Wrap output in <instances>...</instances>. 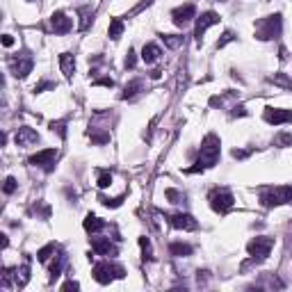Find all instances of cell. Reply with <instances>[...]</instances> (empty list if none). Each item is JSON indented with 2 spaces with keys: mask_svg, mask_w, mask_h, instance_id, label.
<instances>
[{
  "mask_svg": "<svg viewBox=\"0 0 292 292\" xmlns=\"http://www.w3.org/2000/svg\"><path fill=\"white\" fill-rule=\"evenodd\" d=\"M219 155H222V142L215 133L206 135L201 142V149H199V158L194 162L192 169H187V174H197V172H206V169H212L219 162Z\"/></svg>",
  "mask_w": 292,
  "mask_h": 292,
  "instance_id": "6da1fadb",
  "label": "cell"
},
{
  "mask_svg": "<svg viewBox=\"0 0 292 292\" xmlns=\"http://www.w3.org/2000/svg\"><path fill=\"white\" fill-rule=\"evenodd\" d=\"M260 203L265 208H276L292 203V185H270L260 189Z\"/></svg>",
  "mask_w": 292,
  "mask_h": 292,
  "instance_id": "7a4b0ae2",
  "label": "cell"
},
{
  "mask_svg": "<svg viewBox=\"0 0 292 292\" xmlns=\"http://www.w3.org/2000/svg\"><path fill=\"white\" fill-rule=\"evenodd\" d=\"M281 32H283L281 14H270L256 23V39H260V41H272V39L281 37Z\"/></svg>",
  "mask_w": 292,
  "mask_h": 292,
  "instance_id": "3957f363",
  "label": "cell"
},
{
  "mask_svg": "<svg viewBox=\"0 0 292 292\" xmlns=\"http://www.w3.org/2000/svg\"><path fill=\"white\" fill-rule=\"evenodd\" d=\"M91 274H94L96 283L108 285V283H112V281H116V279H124V276H126V270L119 265V262L101 260V262H96V265H94Z\"/></svg>",
  "mask_w": 292,
  "mask_h": 292,
  "instance_id": "277c9868",
  "label": "cell"
},
{
  "mask_svg": "<svg viewBox=\"0 0 292 292\" xmlns=\"http://www.w3.org/2000/svg\"><path fill=\"white\" fill-rule=\"evenodd\" d=\"M208 201H210V208L219 215H224V212H228L233 208V203H235V197H233V192L228 187H215L210 189V194H208Z\"/></svg>",
  "mask_w": 292,
  "mask_h": 292,
  "instance_id": "5b68a950",
  "label": "cell"
},
{
  "mask_svg": "<svg viewBox=\"0 0 292 292\" xmlns=\"http://www.w3.org/2000/svg\"><path fill=\"white\" fill-rule=\"evenodd\" d=\"M274 249V237H267V235H260V237H254V240L247 245V251H249V256L254 258V260L262 262L267 256H270V251Z\"/></svg>",
  "mask_w": 292,
  "mask_h": 292,
  "instance_id": "8992f818",
  "label": "cell"
},
{
  "mask_svg": "<svg viewBox=\"0 0 292 292\" xmlns=\"http://www.w3.org/2000/svg\"><path fill=\"white\" fill-rule=\"evenodd\" d=\"M219 23V14L215 12H203L201 16L197 18V26H194V39H197V43L201 46V39L203 35H206V30L208 28H212V26H217Z\"/></svg>",
  "mask_w": 292,
  "mask_h": 292,
  "instance_id": "52a82bcc",
  "label": "cell"
},
{
  "mask_svg": "<svg viewBox=\"0 0 292 292\" xmlns=\"http://www.w3.org/2000/svg\"><path fill=\"white\" fill-rule=\"evenodd\" d=\"M55 160H57V151L55 149H43V151H39V153L32 155L30 164H32V167H41L43 172H53Z\"/></svg>",
  "mask_w": 292,
  "mask_h": 292,
  "instance_id": "ba28073f",
  "label": "cell"
},
{
  "mask_svg": "<svg viewBox=\"0 0 292 292\" xmlns=\"http://www.w3.org/2000/svg\"><path fill=\"white\" fill-rule=\"evenodd\" d=\"M262 119L272 126H283V124H292V110H283V108H265L262 112Z\"/></svg>",
  "mask_w": 292,
  "mask_h": 292,
  "instance_id": "9c48e42d",
  "label": "cell"
},
{
  "mask_svg": "<svg viewBox=\"0 0 292 292\" xmlns=\"http://www.w3.org/2000/svg\"><path fill=\"white\" fill-rule=\"evenodd\" d=\"M172 18H174V26H178V28H185L192 18H197V7H194L192 3H187V5H181V7H176L172 12Z\"/></svg>",
  "mask_w": 292,
  "mask_h": 292,
  "instance_id": "30bf717a",
  "label": "cell"
},
{
  "mask_svg": "<svg viewBox=\"0 0 292 292\" xmlns=\"http://www.w3.org/2000/svg\"><path fill=\"white\" fill-rule=\"evenodd\" d=\"M32 66H35V62H32L30 55H18L9 60V69H12V73L16 78H26L32 71Z\"/></svg>",
  "mask_w": 292,
  "mask_h": 292,
  "instance_id": "8fae6325",
  "label": "cell"
},
{
  "mask_svg": "<svg viewBox=\"0 0 292 292\" xmlns=\"http://www.w3.org/2000/svg\"><path fill=\"white\" fill-rule=\"evenodd\" d=\"M14 142H16V146H21V149H28V146H35L39 142V135L30 126H21L16 130V135H14Z\"/></svg>",
  "mask_w": 292,
  "mask_h": 292,
  "instance_id": "7c38bea8",
  "label": "cell"
},
{
  "mask_svg": "<svg viewBox=\"0 0 292 292\" xmlns=\"http://www.w3.org/2000/svg\"><path fill=\"white\" fill-rule=\"evenodd\" d=\"M169 222H172V226L178 228V231H197L199 228V222L192 215H187V212H176V215L169 217Z\"/></svg>",
  "mask_w": 292,
  "mask_h": 292,
  "instance_id": "4fadbf2b",
  "label": "cell"
},
{
  "mask_svg": "<svg viewBox=\"0 0 292 292\" xmlns=\"http://www.w3.org/2000/svg\"><path fill=\"white\" fill-rule=\"evenodd\" d=\"M51 28H53V32H55V35H66V32H71L73 21H71L69 16H66L64 12H53V16H51Z\"/></svg>",
  "mask_w": 292,
  "mask_h": 292,
  "instance_id": "5bb4252c",
  "label": "cell"
},
{
  "mask_svg": "<svg viewBox=\"0 0 292 292\" xmlns=\"http://www.w3.org/2000/svg\"><path fill=\"white\" fill-rule=\"evenodd\" d=\"M91 251H94L96 256H105V258H112L119 254V249H116V245H112L110 240H105V237H94L91 240Z\"/></svg>",
  "mask_w": 292,
  "mask_h": 292,
  "instance_id": "9a60e30c",
  "label": "cell"
},
{
  "mask_svg": "<svg viewBox=\"0 0 292 292\" xmlns=\"http://www.w3.org/2000/svg\"><path fill=\"white\" fill-rule=\"evenodd\" d=\"M160 55H162V51H160L158 43H146L142 48V60L144 64H155V62L160 60Z\"/></svg>",
  "mask_w": 292,
  "mask_h": 292,
  "instance_id": "2e32d148",
  "label": "cell"
},
{
  "mask_svg": "<svg viewBox=\"0 0 292 292\" xmlns=\"http://www.w3.org/2000/svg\"><path fill=\"white\" fill-rule=\"evenodd\" d=\"M60 69L64 73V78H73V73H76V57L71 55V53H62L60 55Z\"/></svg>",
  "mask_w": 292,
  "mask_h": 292,
  "instance_id": "e0dca14e",
  "label": "cell"
},
{
  "mask_svg": "<svg viewBox=\"0 0 292 292\" xmlns=\"http://www.w3.org/2000/svg\"><path fill=\"white\" fill-rule=\"evenodd\" d=\"M82 226H85V231H87V233H91V235H94V233L103 231V228H105V222H103V219H99L96 215H91V212H89V215L85 217V224H82Z\"/></svg>",
  "mask_w": 292,
  "mask_h": 292,
  "instance_id": "ac0fdd59",
  "label": "cell"
},
{
  "mask_svg": "<svg viewBox=\"0 0 292 292\" xmlns=\"http://www.w3.org/2000/svg\"><path fill=\"white\" fill-rule=\"evenodd\" d=\"M64 262H66V256L62 254V251H57L55 260L51 262V281H55L57 276L62 274V270H64Z\"/></svg>",
  "mask_w": 292,
  "mask_h": 292,
  "instance_id": "d6986e66",
  "label": "cell"
},
{
  "mask_svg": "<svg viewBox=\"0 0 292 292\" xmlns=\"http://www.w3.org/2000/svg\"><path fill=\"white\" fill-rule=\"evenodd\" d=\"M139 91H142V80H133V82H128V85L124 87V94H121V99L130 101V99H135Z\"/></svg>",
  "mask_w": 292,
  "mask_h": 292,
  "instance_id": "ffe728a7",
  "label": "cell"
},
{
  "mask_svg": "<svg viewBox=\"0 0 292 292\" xmlns=\"http://www.w3.org/2000/svg\"><path fill=\"white\" fill-rule=\"evenodd\" d=\"M169 251H172V256H178V258L192 256V247L185 245V242H172V245H169Z\"/></svg>",
  "mask_w": 292,
  "mask_h": 292,
  "instance_id": "44dd1931",
  "label": "cell"
},
{
  "mask_svg": "<svg viewBox=\"0 0 292 292\" xmlns=\"http://www.w3.org/2000/svg\"><path fill=\"white\" fill-rule=\"evenodd\" d=\"M80 30H87V28L91 26V21H94V9L91 7H80Z\"/></svg>",
  "mask_w": 292,
  "mask_h": 292,
  "instance_id": "7402d4cb",
  "label": "cell"
},
{
  "mask_svg": "<svg viewBox=\"0 0 292 292\" xmlns=\"http://www.w3.org/2000/svg\"><path fill=\"white\" fill-rule=\"evenodd\" d=\"M124 21H121V18H112V21H110V30H108V35H110V39H114V41H116V39H119L121 35H124Z\"/></svg>",
  "mask_w": 292,
  "mask_h": 292,
  "instance_id": "603a6c76",
  "label": "cell"
},
{
  "mask_svg": "<svg viewBox=\"0 0 292 292\" xmlns=\"http://www.w3.org/2000/svg\"><path fill=\"white\" fill-rule=\"evenodd\" d=\"M55 251H57L55 242H51V245H46L43 249H39V251H37V260H39V262H48V258L55 256Z\"/></svg>",
  "mask_w": 292,
  "mask_h": 292,
  "instance_id": "cb8c5ba5",
  "label": "cell"
},
{
  "mask_svg": "<svg viewBox=\"0 0 292 292\" xmlns=\"http://www.w3.org/2000/svg\"><path fill=\"white\" fill-rule=\"evenodd\" d=\"M139 247H142V258L144 260H153V247H151L149 237H139Z\"/></svg>",
  "mask_w": 292,
  "mask_h": 292,
  "instance_id": "d4e9b609",
  "label": "cell"
},
{
  "mask_svg": "<svg viewBox=\"0 0 292 292\" xmlns=\"http://www.w3.org/2000/svg\"><path fill=\"white\" fill-rule=\"evenodd\" d=\"M164 197H167L172 203H183V201H185V194H181L178 189H174V187L164 189Z\"/></svg>",
  "mask_w": 292,
  "mask_h": 292,
  "instance_id": "484cf974",
  "label": "cell"
},
{
  "mask_svg": "<svg viewBox=\"0 0 292 292\" xmlns=\"http://www.w3.org/2000/svg\"><path fill=\"white\" fill-rule=\"evenodd\" d=\"M162 41H164V46H169V48L183 46V37H178V35H162Z\"/></svg>",
  "mask_w": 292,
  "mask_h": 292,
  "instance_id": "4316f807",
  "label": "cell"
},
{
  "mask_svg": "<svg viewBox=\"0 0 292 292\" xmlns=\"http://www.w3.org/2000/svg\"><path fill=\"white\" fill-rule=\"evenodd\" d=\"M51 130L64 139L66 137V121H51Z\"/></svg>",
  "mask_w": 292,
  "mask_h": 292,
  "instance_id": "83f0119b",
  "label": "cell"
},
{
  "mask_svg": "<svg viewBox=\"0 0 292 292\" xmlns=\"http://www.w3.org/2000/svg\"><path fill=\"white\" fill-rule=\"evenodd\" d=\"M272 82H274V85H281V87H285V89H288V91H292V82H290L288 78L283 76V73H276V76L272 78Z\"/></svg>",
  "mask_w": 292,
  "mask_h": 292,
  "instance_id": "f1b7e54d",
  "label": "cell"
},
{
  "mask_svg": "<svg viewBox=\"0 0 292 292\" xmlns=\"http://www.w3.org/2000/svg\"><path fill=\"white\" fill-rule=\"evenodd\" d=\"M16 187H18V183H16V178H14V176L5 178V185H3L5 194H14V192H16Z\"/></svg>",
  "mask_w": 292,
  "mask_h": 292,
  "instance_id": "f546056e",
  "label": "cell"
},
{
  "mask_svg": "<svg viewBox=\"0 0 292 292\" xmlns=\"http://www.w3.org/2000/svg\"><path fill=\"white\" fill-rule=\"evenodd\" d=\"M112 185V174L110 172H99V187L105 189Z\"/></svg>",
  "mask_w": 292,
  "mask_h": 292,
  "instance_id": "4dcf8cb0",
  "label": "cell"
},
{
  "mask_svg": "<svg viewBox=\"0 0 292 292\" xmlns=\"http://www.w3.org/2000/svg\"><path fill=\"white\" fill-rule=\"evenodd\" d=\"M274 144L276 146H292V135L290 133H281L274 137Z\"/></svg>",
  "mask_w": 292,
  "mask_h": 292,
  "instance_id": "1f68e13d",
  "label": "cell"
},
{
  "mask_svg": "<svg viewBox=\"0 0 292 292\" xmlns=\"http://www.w3.org/2000/svg\"><path fill=\"white\" fill-rule=\"evenodd\" d=\"M121 201H124V197H119V199H105V197H101V203H103V206H108V208H119Z\"/></svg>",
  "mask_w": 292,
  "mask_h": 292,
  "instance_id": "d6a6232c",
  "label": "cell"
},
{
  "mask_svg": "<svg viewBox=\"0 0 292 292\" xmlns=\"http://www.w3.org/2000/svg\"><path fill=\"white\" fill-rule=\"evenodd\" d=\"M135 64H137V57H135V51L130 48L128 55H126V69H135Z\"/></svg>",
  "mask_w": 292,
  "mask_h": 292,
  "instance_id": "836d02e7",
  "label": "cell"
},
{
  "mask_svg": "<svg viewBox=\"0 0 292 292\" xmlns=\"http://www.w3.org/2000/svg\"><path fill=\"white\" fill-rule=\"evenodd\" d=\"M233 39H235V37H233V32H224L222 39H219V41H217V48H224V46H226V43H231Z\"/></svg>",
  "mask_w": 292,
  "mask_h": 292,
  "instance_id": "e575fe53",
  "label": "cell"
},
{
  "mask_svg": "<svg viewBox=\"0 0 292 292\" xmlns=\"http://www.w3.org/2000/svg\"><path fill=\"white\" fill-rule=\"evenodd\" d=\"M94 85H99V87H114V80H112V78H96Z\"/></svg>",
  "mask_w": 292,
  "mask_h": 292,
  "instance_id": "d590c367",
  "label": "cell"
},
{
  "mask_svg": "<svg viewBox=\"0 0 292 292\" xmlns=\"http://www.w3.org/2000/svg\"><path fill=\"white\" fill-rule=\"evenodd\" d=\"M249 153H251V151H240V149H233V158H235V160H245Z\"/></svg>",
  "mask_w": 292,
  "mask_h": 292,
  "instance_id": "8d00e7d4",
  "label": "cell"
},
{
  "mask_svg": "<svg viewBox=\"0 0 292 292\" xmlns=\"http://www.w3.org/2000/svg\"><path fill=\"white\" fill-rule=\"evenodd\" d=\"M51 87H55L53 82H39V85L35 87V94H41L43 89H51Z\"/></svg>",
  "mask_w": 292,
  "mask_h": 292,
  "instance_id": "74e56055",
  "label": "cell"
},
{
  "mask_svg": "<svg viewBox=\"0 0 292 292\" xmlns=\"http://www.w3.org/2000/svg\"><path fill=\"white\" fill-rule=\"evenodd\" d=\"M233 116H245L247 114V110H245V105H233V112H231Z\"/></svg>",
  "mask_w": 292,
  "mask_h": 292,
  "instance_id": "f35d334b",
  "label": "cell"
},
{
  "mask_svg": "<svg viewBox=\"0 0 292 292\" xmlns=\"http://www.w3.org/2000/svg\"><path fill=\"white\" fill-rule=\"evenodd\" d=\"M80 288V283H78V281H66L64 285H62V290H78Z\"/></svg>",
  "mask_w": 292,
  "mask_h": 292,
  "instance_id": "ab89813d",
  "label": "cell"
},
{
  "mask_svg": "<svg viewBox=\"0 0 292 292\" xmlns=\"http://www.w3.org/2000/svg\"><path fill=\"white\" fill-rule=\"evenodd\" d=\"M12 43H14V37L12 35H3V46H12Z\"/></svg>",
  "mask_w": 292,
  "mask_h": 292,
  "instance_id": "60d3db41",
  "label": "cell"
}]
</instances>
